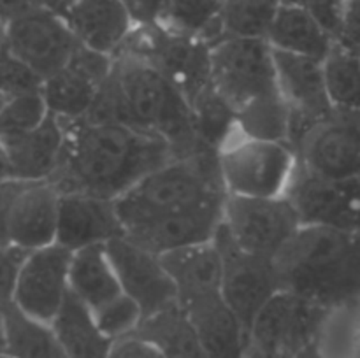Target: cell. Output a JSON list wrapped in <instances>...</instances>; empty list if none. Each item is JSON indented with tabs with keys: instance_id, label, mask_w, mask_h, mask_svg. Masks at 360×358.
I'll return each instance as SVG.
<instances>
[{
	"instance_id": "obj_22",
	"label": "cell",
	"mask_w": 360,
	"mask_h": 358,
	"mask_svg": "<svg viewBox=\"0 0 360 358\" xmlns=\"http://www.w3.org/2000/svg\"><path fill=\"white\" fill-rule=\"evenodd\" d=\"M4 144L9 153L14 179L49 181L62 158L65 146V126L49 112L44 123L37 128Z\"/></svg>"
},
{
	"instance_id": "obj_4",
	"label": "cell",
	"mask_w": 360,
	"mask_h": 358,
	"mask_svg": "<svg viewBox=\"0 0 360 358\" xmlns=\"http://www.w3.org/2000/svg\"><path fill=\"white\" fill-rule=\"evenodd\" d=\"M220 171V151H200L176 158L141 179L130 192L116 200L123 227L174 209L227 199Z\"/></svg>"
},
{
	"instance_id": "obj_43",
	"label": "cell",
	"mask_w": 360,
	"mask_h": 358,
	"mask_svg": "<svg viewBox=\"0 0 360 358\" xmlns=\"http://www.w3.org/2000/svg\"><path fill=\"white\" fill-rule=\"evenodd\" d=\"M108 358H164V354L148 340L137 336H129L115 340Z\"/></svg>"
},
{
	"instance_id": "obj_12",
	"label": "cell",
	"mask_w": 360,
	"mask_h": 358,
	"mask_svg": "<svg viewBox=\"0 0 360 358\" xmlns=\"http://www.w3.org/2000/svg\"><path fill=\"white\" fill-rule=\"evenodd\" d=\"M285 195L302 225L360 232V178H322L297 164Z\"/></svg>"
},
{
	"instance_id": "obj_29",
	"label": "cell",
	"mask_w": 360,
	"mask_h": 358,
	"mask_svg": "<svg viewBox=\"0 0 360 358\" xmlns=\"http://www.w3.org/2000/svg\"><path fill=\"white\" fill-rule=\"evenodd\" d=\"M101 86L86 72L67 63L62 70L44 79L41 91L51 114L63 121H77L90 111Z\"/></svg>"
},
{
	"instance_id": "obj_7",
	"label": "cell",
	"mask_w": 360,
	"mask_h": 358,
	"mask_svg": "<svg viewBox=\"0 0 360 358\" xmlns=\"http://www.w3.org/2000/svg\"><path fill=\"white\" fill-rule=\"evenodd\" d=\"M211 77L236 112L257 98L280 91L274 49L267 39L227 37L214 42Z\"/></svg>"
},
{
	"instance_id": "obj_3",
	"label": "cell",
	"mask_w": 360,
	"mask_h": 358,
	"mask_svg": "<svg viewBox=\"0 0 360 358\" xmlns=\"http://www.w3.org/2000/svg\"><path fill=\"white\" fill-rule=\"evenodd\" d=\"M115 72L125 97L129 126L160 137L185 158L206 150L199 142L188 100L172 81L137 56H115Z\"/></svg>"
},
{
	"instance_id": "obj_44",
	"label": "cell",
	"mask_w": 360,
	"mask_h": 358,
	"mask_svg": "<svg viewBox=\"0 0 360 358\" xmlns=\"http://www.w3.org/2000/svg\"><path fill=\"white\" fill-rule=\"evenodd\" d=\"M35 9L34 0H0V18L7 23Z\"/></svg>"
},
{
	"instance_id": "obj_28",
	"label": "cell",
	"mask_w": 360,
	"mask_h": 358,
	"mask_svg": "<svg viewBox=\"0 0 360 358\" xmlns=\"http://www.w3.org/2000/svg\"><path fill=\"white\" fill-rule=\"evenodd\" d=\"M4 332L11 358H67L51 323L27 314L14 302L4 311Z\"/></svg>"
},
{
	"instance_id": "obj_47",
	"label": "cell",
	"mask_w": 360,
	"mask_h": 358,
	"mask_svg": "<svg viewBox=\"0 0 360 358\" xmlns=\"http://www.w3.org/2000/svg\"><path fill=\"white\" fill-rule=\"evenodd\" d=\"M295 358H326V357H323L322 351H320L319 343H313L309 344L308 347H304V350H302Z\"/></svg>"
},
{
	"instance_id": "obj_39",
	"label": "cell",
	"mask_w": 360,
	"mask_h": 358,
	"mask_svg": "<svg viewBox=\"0 0 360 358\" xmlns=\"http://www.w3.org/2000/svg\"><path fill=\"white\" fill-rule=\"evenodd\" d=\"M28 253L13 244L0 248V307H7L14 302L18 276Z\"/></svg>"
},
{
	"instance_id": "obj_16",
	"label": "cell",
	"mask_w": 360,
	"mask_h": 358,
	"mask_svg": "<svg viewBox=\"0 0 360 358\" xmlns=\"http://www.w3.org/2000/svg\"><path fill=\"white\" fill-rule=\"evenodd\" d=\"M72 251L55 244L28 253L18 276L14 304L27 314L51 323L69 293Z\"/></svg>"
},
{
	"instance_id": "obj_36",
	"label": "cell",
	"mask_w": 360,
	"mask_h": 358,
	"mask_svg": "<svg viewBox=\"0 0 360 358\" xmlns=\"http://www.w3.org/2000/svg\"><path fill=\"white\" fill-rule=\"evenodd\" d=\"M94 314L98 329L111 340L132 336L144 318L137 302L125 293H120L118 297L94 311Z\"/></svg>"
},
{
	"instance_id": "obj_35",
	"label": "cell",
	"mask_w": 360,
	"mask_h": 358,
	"mask_svg": "<svg viewBox=\"0 0 360 358\" xmlns=\"http://www.w3.org/2000/svg\"><path fill=\"white\" fill-rule=\"evenodd\" d=\"M48 116L49 109L42 91L9 98L0 109V140L7 142L32 132L42 125Z\"/></svg>"
},
{
	"instance_id": "obj_2",
	"label": "cell",
	"mask_w": 360,
	"mask_h": 358,
	"mask_svg": "<svg viewBox=\"0 0 360 358\" xmlns=\"http://www.w3.org/2000/svg\"><path fill=\"white\" fill-rule=\"evenodd\" d=\"M280 290L327 309L360 297V232L302 225L274 256Z\"/></svg>"
},
{
	"instance_id": "obj_37",
	"label": "cell",
	"mask_w": 360,
	"mask_h": 358,
	"mask_svg": "<svg viewBox=\"0 0 360 358\" xmlns=\"http://www.w3.org/2000/svg\"><path fill=\"white\" fill-rule=\"evenodd\" d=\"M44 79L39 77L27 63L13 55L9 49L0 53V93L9 100L18 95L42 90Z\"/></svg>"
},
{
	"instance_id": "obj_25",
	"label": "cell",
	"mask_w": 360,
	"mask_h": 358,
	"mask_svg": "<svg viewBox=\"0 0 360 358\" xmlns=\"http://www.w3.org/2000/svg\"><path fill=\"white\" fill-rule=\"evenodd\" d=\"M267 42L278 51L309 56L323 62L333 51V35L327 34L308 11L292 2H283L271 27Z\"/></svg>"
},
{
	"instance_id": "obj_9",
	"label": "cell",
	"mask_w": 360,
	"mask_h": 358,
	"mask_svg": "<svg viewBox=\"0 0 360 358\" xmlns=\"http://www.w3.org/2000/svg\"><path fill=\"white\" fill-rule=\"evenodd\" d=\"M213 242L221 258V297L248 333L257 314L280 291L274 260L243 249L224 221Z\"/></svg>"
},
{
	"instance_id": "obj_8",
	"label": "cell",
	"mask_w": 360,
	"mask_h": 358,
	"mask_svg": "<svg viewBox=\"0 0 360 358\" xmlns=\"http://www.w3.org/2000/svg\"><path fill=\"white\" fill-rule=\"evenodd\" d=\"M297 157L287 142L246 139L220 151L225 190L232 197L271 199L287 193Z\"/></svg>"
},
{
	"instance_id": "obj_13",
	"label": "cell",
	"mask_w": 360,
	"mask_h": 358,
	"mask_svg": "<svg viewBox=\"0 0 360 358\" xmlns=\"http://www.w3.org/2000/svg\"><path fill=\"white\" fill-rule=\"evenodd\" d=\"M77 46L65 18L53 11L35 7L7 23V49L42 79L62 70Z\"/></svg>"
},
{
	"instance_id": "obj_48",
	"label": "cell",
	"mask_w": 360,
	"mask_h": 358,
	"mask_svg": "<svg viewBox=\"0 0 360 358\" xmlns=\"http://www.w3.org/2000/svg\"><path fill=\"white\" fill-rule=\"evenodd\" d=\"M7 49V21L0 18V53Z\"/></svg>"
},
{
	"instance_id": "obj_20",
	"label": "cell",
	"mask_w": 360,
	"mask_h": 358,
	"mask_svg": "<svg viewBox=\"0 0 360 358\" xmlns=\"http://www.w3.org/2000/svg\"><path fill=\"white\" fill-rule=\"evenodd\" d=\"M63 18L79 44L111 56L136 27L122 0H76Z\"/></svg>"
},
{
	"instance_id": "obj_31",
	"label": "cell",
	"mask_w": 360,
	"mask_h": 358,
	"mask_svg": "<svg viewBox=\"0 0 360 358\" xmlns=\"http://www.w3.org/2000/svg\"><path fill=\"white\" fill-rule=\"evenodd\" d=\"M323 72L334 111L360 118V56L336 42L323 60Z\"/></svg>"
},
{
	"instance_id": "obj_19",
	"label": "cell",
	"mask_w": 360,
	"mask_h": 358,
	"mask_svg": "<svg viewBox=\"0 0 360 358\" xmlns=\"http://www.w3.org/2000/svg\"><path fill=\"white\" fill-rule=\"evenodd\" d=\"M60 192L49 181L27 183L9 221V242L27 251L56 242Z\"/></svg>"
},
{
	"instance_id": "obj_6",
	"label": "cell",
	"mask_w": 360,
	"mask_h": 358,
	"mask_svg": "<svg viewBox=\"0 0 360 358\" xmlns=\"http://www.w3.org/2000/svg\"><path fill=\"white\" fill-rule=\"evenodd\" d=\"M330 309L280 290L257 314L248 332L245 358H295L319 343Z\"/></svg>"
},
{
	"instance_id": "obj_23",
	"label": "cell",
	"mask_w": 360,
	"mask_h": 358,
	"mask_svg": "<svg viewBox=\"0 0 360 358\" xmlns=\"http://www.w3.org/2000/svg\"><path fill=\"white\" fill-rule=\"evenodd\" d=\"M160 260L174 281L178 304L221 293V258L213 241L164 253Z\"/></svg>"
},
{
	"instance_id": "obj_17",
	"label": "cell",
	"mask_w": 360,
	"mask_h": 358,
	"mask_svg": "<svg viewBox=\"0 0 360 358\" xmlns=\"http://www.w3.org/2000/svg\"><path fill=\"white\" fill-rule=\"evenodd\" d=\"M295 157L301 167L322 178H360V118L336 112L302 140Z\"/></svg>"
},
{
	"instance_id": "obj_18",
	"label": "cell",
	"mask_w": 360,
	"mask_h": 358,
	"mask_svg": "<svg viewBox=\"0 0 360 358\" xmlns=\"http://www.w3.org/2000/svg\"><path fill=\"white\" fill-rule=\"evenodd\" d=\"M125 235V227L116 209V200L84 193L60 195L56 242L70 251Z\"/></svg>"
},
{
	"instance_id": "obj_46",
	"label": "cell",
	"mask_w": 360,
	"mask_h": 358,
	"mask_svg": "<svg viewBox=\"0 0 360 358\" xmlns=\"http://www.w3.org/2000/svg\"><path fill=\"white\" fill-rule=\"evenodd\" d=\"M34 4H35V7H39V9L53 11V13L62 14V16L67 9L65 0H34Z\"/></svg>"
},
{
	"instance_id": "obj_40",
	"label": "cell",
	"mask_w": 360,
	"mask_h": 358,
	"mask_svg": "<svg viewBox=\"0 0 360 358\" xmlns=\"http://www.w3.org/2000/svg\"><path fill=\"white\" fill-rule=\"evenodd\" d=\"M27 183L21 179H6L0 181V248L9 246V221L13 214V207L18 197L23 192Z\"/></svg>"
},
{
	"instance_id": "obj_38",
	"label": "cell",
	"mask_w": 360,
	"mask_h": 358,
	"mask_svg": "<svg viewBox=\"0 0 360 358\" xmlns=\"http://www.w3.org/2000/svg\"><path fill=\"white\" fill-rule=\"evenodd\" d=\"M301 6L302 9L311 14L313 20L323 28L334 41L340 37L343 28L345 13H347L348 0H285Z\"/></svg>"
},
{
	"instance_id": "obj_34",
	"label": "cell",
	"mask_w": 360,
	"mask_h": 358,
	"mask_svg": "<svg viewBox=\"0 0 360 358\" xmlns=\"http://www.w3.org/2000/svg\"><path fill=\"white\" fill-rule=\"evenodd\" d=\"M221 7L224 0H169L162 25L213 46L221 39Z\"/></svg>"
},
{
	"instance_id": "obj_49",
	"label": "cell",
	"mask_w": 360,
	"mask_h": 358,
	"mask_svg": "<svg viewBox=\"0 0 360 358\" xmlns=\"http://www.w3.org/2000/svg\"><path fill=\"white\" fill-rule=\"evenodd\" d=\"M355 347H357V358H360V321L357 323V329H355Z\"/></svg>"
},
{
	"instance_id": "obj_27",
	"label": "cell",
	"mask_w": 360,
	"mask_h": 358,
	"mask_svg": "<svg viewBox=\"0 0 360 358\" xmlns=\"http://www.w3.org/2000/svg\"><path fill=\"white\" fill-rule=\"evenodd\" d=\"M132 336L153 344L164 358H206L195 326L178 302L144 318Z\"/></svg>"
},
{
	"instance_id": "obj_41",
	"label": "cell",
	"mask_w": 360,
	"mask_h": 358,
	"mask_svg": "<svg viewBox=\"0 0 360 358\" xmlns=\"http://www.w3.org/2000/svg\"><path fill=\"white\" fill-rule=\"evenodd\" d=\"M136 25H160L169 0H122Z\"/></svg>"
},
{
	"instance_id": "obj_26",
	"label": "cell",
	"mask_w": 360,
	"mask_h": 358,
	"mask_svg": "<svg viewBox=\"0 0 360 358\" xmlns=\"http://www.w3.org/2000/svg\"><path fill=\"white\" fill-rule=\"evenodd\" d=\"M69 288L91 311L123 293L105 244H95L72 251Z\"/></svg>"
},
{
	"instance_id": "obj_1",
	"label": "cell",
	"mask_w": 360,
	"mask_h": 358,
	"mask_svg": "<svg viewBox=\"0 0 360 358\" xmlns=\"http://www.w3.org/2000/svg\"><path fill=\"white\" fill-rule=\"evenodd\" d=\"M60 121L65 126V146L49 179L60 195L84 193L118 200L141 179L178 158L164 139L132 126Z\"/></svg>"
},
{
	"instance_id": "obj_11",
	"label": "cell",
	"mask_w": 360,
	"mask_h": 358,
	"mask_svg": "<svg viewBox=\"0 0 360 358\" xmlns=\"http://www.w3.org/2000/svg\"><path fill=\"white\" fill-rule=\"evenodd\" d=\"M224 225L243 249L271 260L302 227L301 218L287 195L271 199L229 195Z\"/></svg>"
},
{
	"instance_id": "obj_5",
	"label": "cell",
	"mask_w": 360,
	"mask_h": 358,
	"mask_svg": "<svg viewBox=\"0 0 360 358\" xmlns=\"http://www.w3.org/2000/svg\"><path fill=\"white\" fill-rule=\"evenodd\" d=\"M137 56L160 70L190 102L213 84L211 44L165 25H136L116 55ZM115 55V56H116Z\"/></svg>"
},
{
	"instance_id": "obj_33",
	"label": "cell",
	"mask_w": 360,
	"mask_h": 358,
	"mask_svg": "<svg viewBox=\"0 0 360 358\" xmlns=\"http://www.w3.org/2000/svg\"><path fill=\"white\" fill-rule=\"evenodd\" d=\"M190 107L193 112V123H195V133L199 142L206 150H224L225 139L229 137L231 130L238 126L234 107L221 97L214 84L197 95L190 102Z\"/></svg>"
},
{
	"instance_id": "obj_10",
	"label": "cell",
	"mask_w": 360,
	"mask_h": 358,
	"mask_svg": "<svg viewBox=\"0 0 360 358\" xmlns=\"http://www.w3.org/2000/svg\"><path fill=\"white\" fill-rule=\"evenodd\" d=\"M278 88L290 107L288 146L297 150L302 140L336 114L329 98L323 62L274 49Z\"/></svg>"
},
{
	"instance_id": "obj_32",
	"label": "cell",
	"mask_w": 360,
	"mask_h": 358,
	"mask_svg": "<svg viewBox=\"0 0 360 358\" xmlns=\"http://www.w3.org/2000/svg\"><path fill=\"white\" fill-rule=\"evenodd\" d=\"M283 2L285 0H224L220 16L221 39H267Z\"/></svg>"
},
{
	"instance_id": "obj_14",
	"label": "cell",
	"mask_w": 360,
	"mask_h": 358,
	"mask_svg": "<svg viewBox=\"0 0 360 358\" xmlns=\"http://www.w3.org/2000/svg\"><path fill=\"white\" fill-rule=\"evenodd\" d=\"M225 200L218 199L185 209L151 214L127 225L125 235L155 255L211 242L224 221Z\"/></svg>"
},
{
	"instance_id": "obj_21",
	"label": "cell",
	"mask_w": 360,
	"mask_h": 358,
	"mask_svg": "<svg viewBox=\"0 0 360 358\" xmlns=\"http://www.w3.org/2000/svg\"><path fill=\"white\" fill-rule=\"evenodd\" d=\"M179 305L192 319L206 358H245L248 333L221 293Z\"/></svg>"
},
{
	"instance_id": "obj_50",
	"label": "cell",
	"mask_w": 360,
	"mask_h": 358,
	"mask_svg": "<svg viewBox=\"0 0 360 358\" xmlns=\"http://www.w3.org/2000/svg\"><path fill=\"white\" fill-rule=\"evenodd\" d=\"M6 102H7V98H6V97H4V95H2V93H0V109H2V107H4V104H6Z\"/></svg>"
},
{
	"instance_id": "obj_24",
	"label": "cell",
	"mask_w": 360,
	"mask_h": 358,
	"mask_svg": "<svg viewBox=\"0 0 360 358\" xmlns=\"http://www.w3.org/2000/svg\"><path fill=\"white\" fill-rule=\"evenodd\" d=\"M51 326L67 358H108L115 344L98 329L94 311L70 290Z\"/></svg>"
},
{
	"instance_id": "obj_45",
	"label": "cell",
	"mask_w": 360,
	"mask_h": 358,
	"mask_svg": "<svg viewBox=\"0 0 360 358\" xmlns=\"http://www.w3.org/2000/svg\"><path fill=\"white\" fill-rule=\"evenodd\" d=\"M6 179H14V174L6 144L0 140V181H6Z\"/></svg>"
},
{
	"instance_id": "obj_15",
	"label": "cell",
	"mask_w": 360,
	"mask_h": 358,
	"mask_svg": "<svg viewBox=\"0 0 360 358\" xmlns=\"http://www.w3.org/2000/svg\"><path fill=\"white\" fill-rule=\"evenodd\" d=\"M105 249L122 291L137 302L144 318L178 302L174 281L160 256L136 244L127 235L109 241Z\"/></svg>"
},
{
	"instance_id": "obj_51",
	"label": "cell",
	"mask_w": 360,
	"mask_h": 358,
	"mask_svg": "<svg viewBox=\"0 0 360 358\" xmlns=\"http://www.w3.org/2000/svg\"><path fill=\"white\" fill-rule=\"evenodd\" d=\"M65 2H67V7H69L70 4H74V2H76V0H65Z\"/></svg>"
},
{
	"instance_id": "obj_42",
	"label": "cell",
	"mask_w": 360,
	"mask_h": 358,
	"mask_svg": "<svg viewBox=\"0 0 360 358\" xmlns=\"http://www.w3.org/2000/svg\"><path fill=\"white\" fill-rule=\"evenodd\" d=\"M336 42L347 51L360 56V0H348L343 28Z\"/></svg>"
},
{
	"instance_id": "obj_30",
	"label": "cell",
	"mask_w": 360,
	"mask_h": 358,
	"mask_svg": "<svg viewBox=\"0 0 360 358\" xmlns=\"http://www.w3.org/2000/svg\"><path fill=\"white\" fill-rule=\"evenodd\" d=\"M238 128L246 139L288 142L290 133V107L283 95L278 93L257 98L236 112Z\"/></svg>"
},
{
	"instance_id": "obj_52",
	"label": "cell",
	"mask_w": 360,
	"mask_h": 358,
	"mask_svg": "<svg viewBox=\"0 0 360 358\" xmlns=\"http://www.w3.org/2000/svg\"><path fill=\"white\" fill-rule=\"evenodd\" d=\"M0 358H11V357H9V354H6V353H4V354H0Z\"/></svg>"
}]
</instances>
